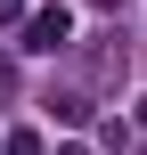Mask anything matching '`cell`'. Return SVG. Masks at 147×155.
I'll return each mask as SVG.
<instances>
[{"mask_svg": "<svg viewBox=\"0 0 147 155\" xmlns=\"http://www.w3.org/2000/svg\"><path fill=\"white\" fill-rule=\"evenodd\" d=\"M16 49H33V57H57V49H74V8H33Z\"/></svg>", "mask_w": 147, "mask_h": 155, "instance_id": "1", "label": "cell"}, {"mask_svg": "<svg viewBox=\"0 0 147 155\" xmlns=\"http://www.w3.org/2000/svg\"><path fill=\"white\" fill-rule=\"evenodd\" d=\"M49 114H57V123H90V98H82V90H57Z\"/></svg>", "mask_w": 147, "mask_h": 155, "instance_id": "2", "label": "cell"}, {"mask_svg": "<svg viewBox=\"0 0 147 155\" xmlns=\"http://www.w3.org/2000/svg\"><path fill=\"white\" fill-rule=\"evenodd\" d=\"M0 155H49V147H41V131H8V139H0Z\"/></svg>", "mask_w": 147, "mask_h": 155, "instance_id": "3", "label": "cell"}, {"mask_svg": "<svg viewBox=\"0 0 147 155\" xmlns=\"http://www.w3.org/2000/svg\"><path fill=\"white\" fill-rule=\"evenodd\" d=\"M139 131H147V98H139Z\"/></svg>", "mask_w": 147, "mask_h": 155, "instance_id": "4", "label": "cell"}, {"mask_svg": "<svg viewBox=\"0 0 147 155\" xmlns=\"http://www.w3.org/2000/svg\"><path fill=\"white\" fill-rule=\"evenodd\" d=\"M57 155H82V147H57Z\"/></svg>", "mask_w": 147, "mask_h": 155, "instance_id": "5", "label": "cell"}]
</instances>
